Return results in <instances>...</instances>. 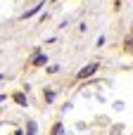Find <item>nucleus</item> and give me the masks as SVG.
I'll list each match as a JSON object with an SVG mask.
<instances>
[{
    "instance_id": "20e7f679",
    "label": "nucleus",
    "mask_w": 133,
    "mask_h": 135,
    "mask_svg": "<svg viewBox=\"0 0 133 135\" xmlns=\"http://www.w3.org/2000/svg\"><path fill=\"white\" fill-rule=\"evenodd\" d=\"M29 135H36V123H33V121L29 123Z\"/></svg>"
},
{
    "instance_id": "f03ea898",
    "label": "nucleus",
    "mask_w": 133,
    "mask_h": 135,
    "mask_svg": "<svg viewBox=\"0 0 133 135\" xmlns=\"http://www.w3.org/2000/svg\"><path fill=\"white\" fill-rule=\"evenodd\" d=\"M33 64H36V66H43V64H45V57H43V55H36Z\"/></svg>"
},
{
    "instance_id": "39448f33",
    "label": "nucleus",
    "mask_w": 133,
    "mask_h": 135,
    "mask_svg": "<svg viewBox=\"0 0 133 135\" xmlns=\"http://www.w3.org/2000/svg\"><path fill=\"white\" fill-rule=\"evenodd\" d=\"M59 131H62V126H55L52 128V135H59Z\"/></svg>"
},
{
    "instance_id": "7ed1b4c3",
    "label": "nucleus",
    "mask_w": 133,
    "mask_h": 135,
    "mask_svg": "<svg viewBox=\"0 0 133 135\" xmlns=\"http://www.w3.org/2000/svg\"><path fill=\"white\" fill-rule=\"evenodd\" d=\"M40 7H43V5H36V7H31V9H29V12H26V14H24V17H31V14H36V12H38V9H40Z\"/></svg>"
},
{
    "instance_id": "f257e3e1",
    "label": "nucleus",
    "mask_w": 133,
    "mask_h": 135,
    "mask_svg": "<svg viewBox=\"0 0 133 135\" xmlns=\"http://www.w3.org/2000/svg\"><path fill=\"white\" fill-rule=\"evenodd\" d=\"M95 71H98V64H88L86 69H81V71H79V78H88V76H93Z\"/></svg>"
}]
</instances>
